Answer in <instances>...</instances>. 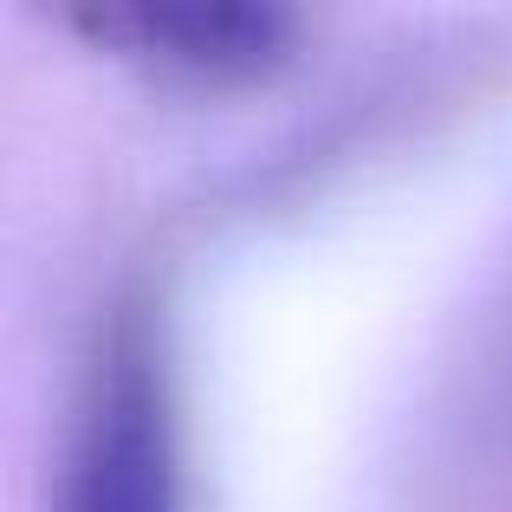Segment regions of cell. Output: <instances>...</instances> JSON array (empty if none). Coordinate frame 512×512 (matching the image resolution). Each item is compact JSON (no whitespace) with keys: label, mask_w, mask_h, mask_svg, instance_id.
<instances>
[{"label":"cell","mask_w":512,"mask_h":512,"mask_svg":"<svg viewBox=\"0 0 512 512\" xmlns=\"http://www.w3.org/2000/svg\"><path fill=\"white\" fill-rule=\"evenodd\" d=\"M52 512H182V428L163 331L130 305L78 389Z\"/></svg>","instance_id":"1"},{"label":"cell","mask_w":512,"mask_h":512,"mask_svg":"<svg viewBox=\"0 0 512 512\" xmlns=\"http://www.w3.org/2000/svg\"><path fill=\"white\" fill-rule=\"evenodd\" d=\"M59 20L137 72L208 91L279 72L299 39V13L266 0H78L59 7Z\"/></svg>","instance_id":"2"}]
</instances>
